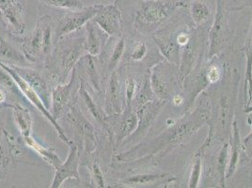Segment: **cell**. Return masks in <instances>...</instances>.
<instances>
[{"instance_id": "obj_1", "label": "cell", "mask_w": 252, "mask_h": 188, "mask_svg": "<svg viewBox=\"0 0 252 188\" xmlns=\"http://www.w3.org/2000/svg\"><path fill=\"white\" fill-rule=\"evenodd\" d=\"M212 118V107L209 99L202 100L190 113L175 121L168 129L156 138L140 141L137 146L116 157L118 164L128 163L140 158H152L157 161L158 157H165L170 151L182 145L200 128L207 125Z\"/></svg>"}, {"instance_id": "obj_2", "label": "cell", "mask_w": 252, "mask_h": 188, "mask_svg": "<svg viewBox=\"0 0 252 188\" xmlns=\"http://www.w3.org/2000/svg\"><path fill=\"white\" fill-rule=\"evenodd\" d=\"M177 3L164 0H141L134 15V27L144 34L157 31L168 21Z\"/></svg>"}, {"instance_id": "obj_3", "label": "cell", "mask_w": 252, "mask_h": 188, "mask_svg": "<svg viewBox=\"0 0 252 188\" xmlns=\"http://www.w3.org/2000/svg\"><path fill=\"white\" fill-rule=\"evenodd\" d=\"M151 88L158 99L171 101L172 97L181 94L185 79L180 73L179 67L172 63H156L149 69Z\"/></svg>"}, {"instance_id": "obj_4", "label": "cell", "mask_w": 252, "mask_h": 188, "mask_svg": "<svg viewBox=\"0 0 252 188\" xmlns=\"http://www.w3.org/2000/svg\"><path fill=\"white\" fill-rule=\"evenodd\" d=\"M228 12L229 10L225 0H217L216 15L208 36V60L219 57L230 44L231 31L229 26Z\"/></svg>"}, {"instance_id": "obj_5", "label": "cell", "mask_w": 252, "mask_h": 188, "mask_svg": "<svg viewBox=\"0 0 252 188\" xmlns=\"http://www.w3.org/2000/svg\"><path fill=\"white\" fill-rule=\"evenodd\" d=\"M59 45L53 55L58 70V76L64 80L73 72L75 65L84 56L86 50V38L78 37L68 42H58Z\"/></svg>"}, {"instance_id": "obj_6", "label": "cell", "mask_w": 252, "mask_h": 188, "mask_svg": "<svg viewBox=\"0 0 252 188\" xmlns=\"http://www.w3.org/2000/svg\"><path fill=\"white\" fill-rule=\"evenodd\" d=\"M0 66L2 68H4L8 73L11 74L13 81L17 85L18 89L20 90L22 94L31 102V104L33 105L34 107H36L41 113H42L43 117H45L47 119V121L52 125L53 127L55 128V130L58 133L59 137L63 140V142L67 145H71L72 141L69 139V137L66 136L64 130L62 128V126L59 125L58 121L53 117L51 112L46 108V106L43 104L41 98L39 97V95L35 93V91L32 89V87L30 86V84L28 83L19 73H17L9 63H5L0 60Z\"/></svg>"}, {"instance_id": "obj_7", "label": "cell", "mask_w": 252, "mask_h": 188, "mask_svg": "<svg viewBox=\"0 0 252 188\" xmlns=\"http://www.w3.org/2000/svg\"><path fill=\"white\" fill-rule=\"evenodd\" d=\"M101 7L102 5H94L85 7L81 10L69 11L64 14L57 25L55 32L56 42L62 41L65 37L80 30L88 22L93 20Z\"/></svg>"}, {"instance_id": "obj_8", "label": "cell", "mask_w": 252, "mask_h": 188, "mask_svg": "<svg viewBox=\"0 0 252 188\" xmlns=\"http://www.w3.org/2000/svg\"><path fill=\"white\" fill-rule=\"evenodd\" d=\"M107 124L110 129V140L116 146L123 144L128 136L137 129L138 118L132 106L126 105L124 110L117 115L107 116Z\"/></svg>"}, {"instance_id": "obj_9", "label": "cell", "mask_w": 252, "mask_h": 188, "mask_svg": "<svg viewBox=\"0 0 252 188\" xmlns=\"http://www.w3.org/2000/svg\"><path fill=\"white\" fill-rule=\"evenodd\" d=\"M167 103V101L157 98L148 102L147 104L137 109L136 111L138 118L137 129L131 136L126 138L123 144L139 143L140 141H142L143 138L147 136L152 126L154 125L158 114Z\"/></svg>"}, {"instance_id": "obj_10", "label": "cell", "mask_w": 252, "mask_h": 188, "mask_svg": "<svg viewBox=\"0 0 252 188\" xmlns=\"http://www.w3.org/2000/svg\"><path fill=\"white\" fill-rule=\"evenodd\" d=\"M66 118L74 125L77 134L83 141L84 155H93L98 147V136L94 126L85 117L78 107L71 105L67 111Z\"/></svg>"}, {"instance_id": "obj_11", "label": "cell", "mask_w": 252, "mask_h": 188, "mask_svg": "<svg viewBox=\"0 0 252 188\" xmlns=\"http://www.w3.org/2000/svg\"><path fill=\"white\" fill-rule=\"evenodd\" d=\"M93 21L108 37L119 38L123 36V15L117 1L102 5L100 11L94 17Z\"/></svg>"}, {"instance_id": "obj_12", "label": "cell", "mask_w": 252, "mask_h": 188, "mask_svg": "<svg viewBox=\"0 0 252 188\" xmlns=\"http://www.w3.org/2000/svg\"><path fill=\"white\" fill-rule=\"evenodd\" d=\"M80 160H81V157L79 155V149L76 145L72 143L70 145L69 154L66 160L55 169V175L53 178L50 188H62L63 183L70 179L79 180L80 179V174H79Z\"/></svg>"}, {"instance_id": "obj_13", "label": "cell", "mask_w": 252, "mask_h": 188, "mask_svg": "<svg viewBox=\"0 0 252 188\" xmlns=\"http://www.w3.org/2000/svg\"><path fill=\"white\" fill-rule=\"evenodd\" d=\"M10 64V63H9ZM11 67L21 75L22 77L30 84V86L39 95L46 108L50 111L51 107V92L45 80L37 71L15 64H10Z\"/></svg>"}, {"instance_id": "obj_14", "label": "cell", "mask_w": 252, "mask_h": 188, "mask_svg": "<svg viewBox=\"0 0 252 188\" xmlns=\"http://www.w3.org/2000/svg\"><path fill=\"white\" fill-rule=\"evenodd\" d=\"M76 68H74L72 72L71 78L67 84H59L53 89L51 93V114L58 121V119L65 111L66 106L71 100L72 93L74 91V86L76 80Z\"/></svg>"}, {"instance_id": "obj_15", "label": "cell", "mask_w": 252, "mask_h": 188, "mask_svg": "<svg viewBox=\"0 0 252 188\" xmlns=\"http://www.w3.org/2000/svg\"><path fill=\"white\" fill-rule=\"evenodd\" d=\"M122 96L120 73L114 71L111 73L105 91V112L106 115H117L124 110L126 103L125 98Z\"/></svg>"}, {"instance_id": "obj_16", "label": "cell", "mask_w": 252, "mask_h": 188, "mask_svg": "<svg viewBox=\"0 0 252 188\" xmlns=\"http://www.w3.org/2000/svg\"><path fill=\"white\" fill-rule=\"evenodd\" d=\"M43 30L42 23L38 19L35 30L22 42V53L29 63H35L43 58Z\"/></svg>"}, {"instance_id": "obj_17", "label": "cell", "mask_w": 252, "mask_h": 188, "mask_svg": "<svg viewBox=\"0 0 252 188\" xmlns=\"http://www.w3.org/2000/svg\"><path fill=\"white\" fill-rule=\"evenodd\" d=\"M0 10L3 11L7 25L16 35H22L26 30L24 8L17 0H0Z\"/></svg>"}, {"instance_id": "obj_18", "label": "cell", "mask_w": 252, "mask_h": 188, "mask_svg": "<svg viewBox=\"0 0 252 188\" xmlns=\"http://www.w3.org/2000/svg\"><path fill=\"white\" fill-rule=\"evenodd\" d=\"M86 29V50L88 54L97 57L105 49L108 36L93 20L85 25Z\"/></svg>"}, {"instance_id": "obj_19", "label": "cell", "mask_w": 252, "mask_h": 188, "mask_svg": "<svg viewBox=\"0 0 252 188\" xmlns=\"http://www.w3.org/2000/svg\"><path fill=\"white\" fill-rule=\"evenodd\" d=\"M154 41L156 42L159 51L168 63L177 65L180 64V51L181 47L175 40L174 32L162 35L160 33L154 34Z\"/></svg>"}, {"instance_id": "obj_20", "label": "cell", "mask_w": 252, "mask_h": 188, "mask_svg": "<svg viewBox=\"0 0 252 188\" xmlns=\"http://www.w3.org/2000/svg\"><path fill=\"white\" fill-rule=\"evenodd\" d=\"M246 56V74H245V97H248L245 111L252 105V20L251 29L247 36L244 46L240 49Z\"/></svg>"}, {"instance_id": "obj_21", "label": "cell", "mask_w": 252, "mask_h": 188, "mask_svg": "<svg viewBox=\"0 0 252 188\" xmlns=\"http://www.w3.org/2000/svg\"><path fill=\"white\" fill-rule=\"evenodd\" d=\"M175 180V177L168 174V173H138L133 176L125 178L121 181V184L125 185V187H141V186H148L153 185L156 183H171Z\"/></svg>"}, {"instance_id": "obj_22", "label": "cell", "mask_w": 252, "mask_h": 188, "mask_svg": "<svg viewBox=\"0 0 252 188\" xmlns=\"http://www.w3.org/2000/svg\"><path fill=\"white\" fill-rule=\"evenodd\" d=\"M79 96L82 99L86 108L89 110L92 117H94L95 121L103 127V129L107 133L108 136H110V129L107 124V115L105 114L104 110H102L97 105L94 98L88 93L84 81H81V84L79 86Z\"/></svg>"}, {"instance_id": "obj_23", "label": "cell", "mask_w": 252, "mask_h": 188, "mask_svg": "<svg viewBox=\"0 0 252 188\" xmlns=\"http://www.w3.org/2000/svg\"><path fill=\"white\" fill-rule=\"evenodd\" d=\"M231 130L232 134L231 136V153H230V159H229V165L227 168V173H226V179L231 178L236 171L238 162H239V156L243 147H242V140L240 138V133H239V128L237 125L236 120H233L231 124Z\"/></svg>"}, {"instance_id": "obj_24", "label": "cell", "mask_w": 252, "mask_h": 188, "mask_svg": "<svg viewBox=\"0 0 252 188\" xmlns=\"http://www.w3.org/2000/svg\"><path fill=\"white\" fill-rule=\"evenodd\" d=\"M23 140L27 146L30 147L35 153H37L47 164H49L55 169L63 163L61 157L56 153V150L54 148L43 146L32 135L24 136Z\"/></svg>"}, {"instance_id": "obj_25", "label": "cell", "mask_w": 252, "mask_h": 188, "mask_svg": "<svg viewBox=\"0 0 252 188\" xmlns=\"http://www.w3.org/2000/svg\"><path fill=\"white\" fill-rule=\"evenodd\" d=\"M9 107H11L12 109L13 119L21 133L22 137L31 136L32 132V124H33L31 112L18 103L11 102L9 105Z\"/></svg>"}, {"instance_id": "obj_26", "label": "cell", "mask_w": 252, "mask_h": 188, "mask_svg": "<svg viewBox=\"0 0 252 188\" xmlns=\"http://www.w3.org/2000/svg\"><path fill=\"white\" fill-rule=\"evenodd\" d=\"M230 143H224L219 151L215 166V179L220 188H226V173L230 159Z\"/></svg>"}, {"instance_id": "obj_27", "label": "cell", "mask_w": 252, "mask_h": 188, "mask_svg": "<svg viewBox=\"0 0 252 188\" xmlns=\"http://www.w3.org/2000/svg\"><path fill=\"white\" fill-rule=\"evenodd\" d=\"M78 63L82 64L85 74L89 81V85L94 90V92L98 94H101L102 86H101L99 73L97 71V66L95 64V57L90 55V54L84 55Z\"/></svg>"}, {"instance_id": "obj_28", "label": "cell", "mask_w": 252, "mask_h": 188, "mask_svg": "<svg viewBox=\"0 0 252 188\" xmlns=\"http://www.w3.org/2000/svg\"><path fill=\"white\" fill-rule=\"evenodd\" d=\"M189 13L195 26L201 27L209 20L211 10L204 0H192L189 4Z\"/></svg>"}, {"instance_id": "obj_29", "label": "cell", "mask_w": 252, "mask_h": 188, "mask_svg": "<svg viewBox=\"0 0 252 188\" xmlns=\"http://www.w3.org/2000/svg\"><path fill=\"white\" fill-rule=\"evenodd\" d=\"M0 59L5 60L7 63L15 64L23 66V64L27 63V59L15 47H13L11 43L7 42L4 38L0 36Z\"/></svg>"}, {"instance_id": "obj_30", "label": "cell", "mask_w": 252, "mask_h": 188, "mask_svg": "<svg viewBox=\"0 0 252 188\" xmlns=\"http://www.w3.org/2000/svg\"><path fill=\"white\" fill-rule=\"evenodd\" d=\"M158 97L156 96V94H154V92L151 88L150 77H149V73H148L141 88L137 91L135 97L133 98L131 106L135 111H137V109H139L141 106L147 104L148 102L155 100Z\"/></svg>"}, {"instance_id": "obj_31", "label": "cell", "mask_w": 252, "mask_h": 188, "mask_svg": "<svg viewBox=\"0 0 252 188\" xmlns=\"http://www.w3.org/2000/svg\"><path fill=\"white\" fill-rule=\"evenodd\" d=\"M125 52H126V40L122 36V37L117 38L115 44L112 47V50L109 55L108 63H107V72L112 73L116 71L117 67L119 66V64L124 57Z\"/></svg>"}, {"instance_id": "obj_32", "label": "cell", "mask_w": 252, "mask_h": 188, "mask_svg": "<svg viewBox=\"0 0 252 188\" xmlns=\"http://www.w3.org/2000/svg\"><path fill=\"white\" fill-rule=\"evenodd\" d=\"M40 1L50 7L62 8V9L70 10V11H77L85 8L84 3L80 0H40Z\"/></svg>"}, {"instance_id": "obj_33", "label": "cell", "mask_w": 252, "mask_h": 188, "mask_svg": "<svg viewBox=\"0 0 252 188\" xmlns=\"http://www.w3.org/2000/svg\"><path fill=\"white\" fill-rule=\"evenodd\" d=\"M202 172V161L201 157H195V160L191 167L189 175V188H197L200 185Z\"/></svg>"}, {"instance_id": "obj_34", "label": "cell", "mask_w": 252, "mask_h": 188, "mask_svg": "<svg viewBox=\"0 0 252 188\" xmlns=\"http://www.w3.org/2000/svg\"><path fill=\"white\" fill-rule=\"evenodd\" d=\"M0 85L3 89L10 92L12 94H15L17 96H20L21 92L18 89L17 85L13 81L11 74L8 73L4 68L0 66Z\"/></svg>"}, {"instance_id": "obj_35", "label": "cell", "mask_w": 252, "mask_h": 188, "mask_svg": "<svg viewBox=\"0 0 252 188\" xmlns=\"http://www.w3.org/2000/svg\"><path fill=\"white\" fill-rule=\"evenodd\" d=\"M148 55V45L145 42H137L129 51L128 58L133 62H141Z\"/></svg>"}, {"instance_id": "obj_36", "label": "cell", "mask_w": 252, "mask_h": 188, "mask_svg": "<svg viewBox=\"0 0 252 188\" xmlns=\"http://www.w3.org/2000/svg\"><path fill=\"white\" fill-rule=\"evenodd\" d=\"M137 84L135 78L128 76L126 80V91H125V106H131L133 98L137 94Z\"/></svg>"}, {"instance_id": "obj_37", "label": "cell", "mask_w": 252, "mask_h": 188, "mask_svg": "<svg viewBox=\"0 0 252 188\" xmlns=\"http://www.w3.org/2000/svg\"><path fill=\"white\" fill-rule=\"evenodd\" d=\"M91 175H92V184L94 188H104L105 186V178L100 165L94 162L91 167Z\"/></svg>"}, {"instance_id": "obj_38", "label": "cell", "mask_w": 252, "mask_h": 188, "mask_svg": "<svg viewBox=\"0 0 252 188\" xmlns=\"http://www.w3.org/2000/svg\"><path fill=\"white\" fill-rule=\"evenodd\" d=\"M205 73H206V78H207V80H208L210 85L220 82L222 76H223L222 69L217 64H209L208 63L206 65Z\"/></svg>"}, {"instance_id": "obj_39", "label": "cell", "mask_w": 252, "mask_h": 188, "mask_svg": "<svg viewBox=\"0 0 252 188\" xmlns=\"http://www.w3.org/2000/svg\"><path fill=\"white\" fill-rule=\"evenodd\" d=\"M242 147L246 153V156L252 159V132L244 139H242Z\"/></svg>"}, {"instance_id": "obj_40", "label": "cell", "mask_w": 252, "mask_h": 188, "mask_svg": "<svg viewBox=\"0 0 252 188\" xmlns=\"http://www.w3.org/2000/svg\"><path fill=\"white\" fill-rule=\"evenodd\" d=\"M171 102L172 104L176 106H179L180 105H182L184 102H185V97L183 96V94H179L174 95L171 99Z\"/></svg>"}, {"instance_id": "obj_41", "label": "cell", "mask_w": 252, "mask_h": 188, "mask_svg": "<svg viewBox=\"0 0 252 188\" xmlns=\"http://www.w3.org/2000/svg\"><path fill=\"white\" fill-rule=\"evenodd\" d=\"M0 26L3 27V28H8V25H7V22L5 19V16H4V13L3 11L0 10Z\"/></svg>"}, {"instance_id": "obj_42", "label": "cell", "mask_w": 252, "mask_h": 188, "mask_svg": "<svg viewBox=\"0 0 252 188\" xmlns=\"http://www.w3.org/2000/svg\"><path fill=\"white\" fill-rule=\"evenodd\" d=\"M246 112H247V113H252V106H251V107H250V108H249V109H248V110H247V111H246Z\"/></svg>"}, {"instance_id": "obj_43", "label": "cell", "mask_w": 252, "mask_h": 188, "mask_svg": "<svg viewBox=\"0 0 252 188\" xmlns=\"http://www.w3.org/2000/svg\"><path fill=\"white\" fill-rule=\"evenodd\" d=\"M246 2H247V4L248 5H250V6H252V0H245Z\"/></svg>"}]
</instances>
